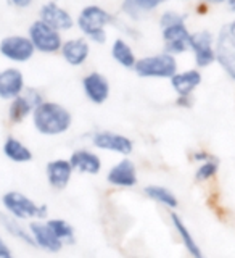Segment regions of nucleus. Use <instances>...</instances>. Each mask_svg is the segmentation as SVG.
I'll use <instances>...</instances> for the list:
<instances>
[{
  "mask_svg": "<svg viewBox=\"0 0 235 258\" xmlns=\"http://www.w3.org/2000/svg\"><path fill=\"white\" fill-rule=\"evenodd\" d=\"M227 5H229V8L232 12H235V0H227Z\"/></svg>",
  "mask_w": 235,
  "mask_h": 258,
  "instance_id": "f704fd0d",
  "label": "nucleus"
},
{
  "mask_svg": "<svg viewBox=\"0 0 235 258\" xmlns=\"http://www.w3.org/2000/svg\"><path fill=\"white\" fill-rule=\"evenodd\" d=\"M184 21H185V16L176 13V12H166V13L161 15V18H160V24L163 29L168 26H174V24L184 23Z\"/></svg>",
  "mask_w": 235,
  "mask_h": 258,
  "instance_id": "c85d7f7f",
  "label": "nucleus"
},
{
  "mask_svg": "<svg viewBox=\"0 0 235 258\" xmlns=\"http://www.w3.org/2000/svg\"><path fill=\"white\" fill-rule=\"evenodd\" d=\"M83 91L89 102L94 105H102L108 100L110 97V83L102 73L92 71L83 78Z\"/></svg>",
  "mask_w": 235,
  "mask_h": 258,
  "instance_id": "4468645a",
  "label": "nucleus"
},
{
  "mask_svg": "<svg viewBox=\"0 0 235 258\" xmlns=\"http://www.w3.org/2000/svg\"><path fill=\"white\" fill-rule=\"evenodd\" d=\"M176 105L181 108H190L193 105V97H177Z\"/></svg>",
  "mask_w": 235,
  "mask_h": 258,
  "instance_id": "2f4dec72",
  "label": "nucleus"
},
{
  "mask_svg": "<svg viewBox=\"0 0 235 258\" xmlns=\"http://www.w3.org/2000/svg\"><path fill=\"white\" fill-rule=\"evenodd\" d=\"M91 144L95 150L115 153L119 157H129L134 152V141L131 137L108 129L95 131L91 136Z\"/></svg>",
  "mask_w": 235,
  "mask_h": 258,
  "instance_id": "39448f33",
  "label": "nucleus"
},
{
  "mask_svg": "<svg viewBox=\"0 0 235 258\" xmlns=\"http://www.w3.org/2000/svg\"><path fill=\"white\" fill-rule=\"evenodd\" d=\"M40 21L56 31H66L72 28L71 15L55 2H48L40 8Z\"/></svg>",
  "mask_w": 235,
  "mask_h": 258,
  "instance_id": "6ab92c4d",
  "label": "nucleus"
},
{
  "mask_svg": "<svg viewBox=\"0 0 235 258\" xmlns=\"http://www.w3.org/2000/svg\"><path fill=\"white\" fill-rule=\"evenodd\" d=\"M10 258H13V256H10Z\"/></svg>",
  "mask_w": 235,
  "mask_h": 258,
  "instance_id": "e433bc0d",
  "label": "nucleus"
},
{
  "mask_svg": "<svg viewBox=\"0 0 235 258\" xmlns=\"http://www.w3.org/2000/svg\"><path fill=\"white\" fill-rule=\"evenodd\" d=\"M137 76L147 79H171L177 73V60L169 53H156L139 58L134 67Z\"/></svg>",
  "mask_w": 235,
  "mask_h": 258,
  "instance_id": "7ed1b4c3",
  "label": "nucleus"
},
{
  "mask_svg": "<svg viewBox=\"0 0 235 258\" xmlns=\"http://www.w3.org/2000/svg\"><path fill=\"white\" fill-rule=\"evenodd\" d=\"M0 224H2V228L10 234L12 237L20 240L21 244L34 247V242H32V236L29 232V228L28 226H24L23 221L15 220V218L8 216L7 213H0Z\"/></svg>",
  "mask_w": 235,
  "mask_h": 258,
  "instance_id": "b1692460",
  "label": "nucleus"
},
{
  "mask_svg": "<svg viewBox=\"0 0 235 258\" xmlns=\"http://www.w3.org/2000/svg\"><path fill=\"white\" fill-rule=\"evenodd\" d=\"M29 40L37 52L42 53H55L61 50L63 40L60 31L50 28L44 21H34L29 28Z\"/></svg>",
  "mask_w": 235,
  "mask_h": 258,
  "instance_id": "423d86ee",
  "label": "nucleus"
},
{
  "mask_svg": "<svg viewBox=\"0 0 235 258\" xmlns=\"http://www.w3.org/2000/svg\"><path fill=\"white\" fill-rule=\"evenodd\" d=\"M190 50L193 52V58L198 68H208L216 61V44L211 32L200 31L192 34Z\"/></svg>",
  "mask_w": 235,
  "mask_h": 258,
  "instance_id": "9d476101",
  "label": "nucleus"
},
{
  "mask_svg": "<svg viewBox=\"0 0 235 258\" xmlns=\"http://www.w3.org/2000/svg\"><path fill=\"white\" fill-rule=\"evenodd\" d=\"M201 73L198 70H187V71H177L176 75L169 79L171 87L177 97H192L195 89L201 84Z\"/></svg>",
  "mask_w": 235,
  "mask_h": 258,
  "instance_id": "412c9836",
  "label": "nucleus"
},
{
  "mask_svg": "<svg viewBox=\"0 0 235 258\" xmlns=\"http://www.w3.org/2000/svg\"><path fill=\"white\" fill-rule=\"evenodd\" d=\"M2 207L8 216L18 221H45L48 218V207L45 204H36L31 197L20 190H8L2 196Z\"/></svg>",
  "mask_w": 235,
  "mask_h": 258,
  "instance_id": "f03ea898",
  "label": "nucleus"
},
{
  "mask_svg": "<svg viewBox=\"0 0 235 258\" xmlns=\"http://www.w3.org/2000/svg\"><path fill=\"white\" fill-rule=\"evenodd\" d=\"M45 99L36 89H26L20 97H16L8 105V119L12 124H21L23 121L31 118L32 111L39 103H42Z\"/></svg>",
  "mask_w": 235,
  "mask_h": 258,
  "instance_id": "0eeeda50",
  "label": "nucleus"
},
{
  "mask_svg": "<svg viewBox=\"0 0 235 258\" xmlns=\"http://www.w3.org/2000/svg\"><path fill=\"white\" fill-rule=\"evenodd\" d=\"M34 53H36V48L29 40V37L8 36L2 39V42H0V55L15 63L28 61L34 56Z\"/></svg>",
  "mask_w": 235,
  "mask_h": 258,
  "instance_id": "1a4fd4ad",
  "label": "nucleus"
},
{
  "mask_svg": "<svg viewBox=\"0 0 235 258\" xmlns=\"http://www.w3.org/2000/svg\"><path fill=\"white\" fill-rule=\"evenodd\" d=\"M165 0H124L123 10L134 20H140L142 16L148 15L150 12L160 7Z\"/></svg>",
  "mask_w": 235,
  "mask_h": 258,
  "instance_id": "bb28decb",
  "label": "nucleus"
},
{
  "mask_svg": "<svg viewBox=\"0 0 235 258\" xmlns=\"http://www.w3.org/2000/svg\"><path fill=\"white\" fill-rule=\"evenodd\" d=\"M48 229L53 232V236L58 239L63 245H71L76 242V232L74 228L71 226V223H68L63 218H47L45 220Z\"/></svg>",
  "mask_w": 235,
  "mask_h": 258,
  "instance_id": "393cba45",
  "label": "nucleus"
},
{
  "mask_svg": "<svg viewBox=\"0 0 235 258\" xmlns=\"http://www.w3.org/2000/svg\"><path fill=\"white\" fill-rule=\"evenodd\" d=\"M169 223H171L173 229L176 231L182 247L185 248V252L189 253L190 258H206L205 252L198 245V242L195 240V236L190 232V229L187 228V224L184 223L181 215H177L176 212H171V215H169Z\"/></svg>",
  "mask_w": 235,
  "mask_h": 258,
  "instance_id": "a211bd4d",
  "label": "nucleus"
},
{
  "mask_svg": "<svg viewBox=\"0 0 235 258\" xmlns=\"http://www.w3.org/2000/svg\"><path fill=\"white\" fill-rule=\"evenodd\" d=\"M29 232L32 236V242H34V247L44 250L48 253H58L61 252V248L64 247L61 242L53 236V232L48 229V226L45 221L34 220L28 223Z\"/></svg>",
  "mask_w": 235,
  "mask_h": 258,
  "instance_id": "2eb2a0df",
  "label": "nucleus"
},
{
  "mask_svg": "<svg viewBox=\"0 0 235 258\" xmlns=\"http://www.w3.org/2000/svg\"><path fill=\"white\" fill-rule=\"evenodd\" d=\"M163 40H165V50L169 55H181L184 52L190 50V40L192 34L185 28L184 23L168 26L163 29Z\"/></svg>",
  "mask_w": 235,
  "mask_h": 258,
  "instance_id": "ddd939ff",
  "label": "nucleus"
},
{
  "mask_svg": "<svg viewBox=\"0 0 235 258\" xmlns=\"http://www.w3.org/2000/svg\"><path fill=\"white\" fill-rule=\"evenodd\" d=\"M26 91L24 75L18 68H5L0 71V99L12 102Z\"/></svg>",
  "mask_w": 235,
  "mask_h": 258,
  "instance_id": "f3484780",
  "label": "nucleus"
},
{
  "mask_svg": "<svg viewBox=\"0 0 235 258\" xmlns=\"http://www.w3.org/2000/svg\"><path fill=\"white\" fill-rule=\"evenodd\" d=\"M143 194L145 197H147L148 200L155 202V204L165 207L168 210H176L177 207H179V199H177L176 194L166 187V185H161V184H148L143 187Z\"/></svg>",
  "mask_w": 235,
  "mask_h": 258,
  "instance_id": "5701e85b",
  "label": "nucleus"
},
{
  "mask_svg": "<svg viewBox=\"0 0 235 258\" xmlns=\"http://www.w3.org/2000/svg\"><path fill=\"white\" fill-rule=\"evenodd\" d=\"M72 169L68 158H53L45 165V179L53 190H63L72 179Z\"/></svg>",
  "mask_w": 235,
  "mask_h": 258,
  "instance_id": "f8f14e48",
  "label": "nucleus"
},
{
  "mask_svg": "<svg viewBox=\"0 0 235 258\" xmlns=\"http://www.w3.org/2000/svg\"><path fill=\"white\" fill-rule=\"evenodd\" d=\"M219 166H221L219 160L213 155L209 160L203 161V163H198L193 177H195L197 182H209L217 176V173H219Z\"/></svg>",
  "mask_w": 235,
  "mask_h": 258,
  "instance_id": "cd10ccee",
  "label": "nucleus"
},
{
  "mask_svg": "<svg viewBox=\"0 0 235 258\" xmlns=\"http://www.w3.org/2000/svg\"><path fill=\"white\" fill-rule=\"evenodd\" d=\"M10 2L18 8H26L32 4V0H10Z\"/></svg>",
  "mask_w": 235,
  "mask_h": 258,
  "instance_id": "473e14b6",
  "label": "nucleus"
},
{
  "mask_svg": "<svg viewBox=\"0 0 235 258\" xmlns=\"http://www.w3.org/2000/svg\"><path fill=\"white\" fill-rule=\"evenodd\" d=\"M216 61L232 81H235V40L227 29L221 31L216 42Z\"/></svg>",
  "mask_w": 235,
  "mask_h": 258,
  "instance_id": "dca6fc26",
  "label": "nucleus"
},
{
  "mask_svg": "<svg viewBox=\"0 0 235 258\" xmlns=\"http://www.w3.org/2000/svg\"><path fill=\"white\" fill-rule=\"evenodd\" d=\"M32 126L37 134L45 137H58L66 134L72 126V115L64 105L52 100H44L31 115Z\"/></svg>",
  "mask_w": 235,
  "mask_h": 258,
  "instance_id": "f257e3e1",
  "label": "nucleus"
},
{
  "mask_svg": "<svg viewBox=\"0 0 235 258\" xmlns=\"http://www.w3.org/2000/svg\"><path fill=\"white\" fill-rule=\"evenodd\" d=\"M61 56L71 67H81L84 64L91 55V47L86 39H69L61 45Z\"/></svg>",
  "mask_w": 235,
  "mask_h": 258,
  "instance_id": "aec40b11",
  "label": "nucleus"
},
{
  "mask_svg": "<svg viewBox=\"0 0 235 258\" xmlns=\"http://www.w3.org/2000/svg\"><path fill=\"white\" fill-rule=\"evenodd\" d=\"M68 160L72 169H74V173L97 176V174H100L103 169V161L94 149L79 147L76 150H72Z\"/></svg>",
  "mask_w": 235,
  "mask_h": 258,
  "instance_id": "9b49d317",
  "label": "nucleus"
},
{
  "mask_svg": "<svg viewBox=\"0 0 235 258\" xmlns=\"http://www.w3.org/2000/svg\"><path fill=\"white\" fill-rule=\"evenodd\" d=\"M227 31H229V34L232 36V39L235 40V21H233V23L230 24V26H229V29H227Z\"/></svg>",
  "mask_w": 235,
  "mask_h": 258,
  "instance_id": "72a5a7b5",
  "label": "nucleus"
},
{
  "mask_svg": "<svg viewBox=\"0 0 235 258\" xmlns=\"http://www.w3.org/2000/svg\"><path fill=\"white\" fill-rule=\"evenodd\" d=\"M208 4H221V2H227V0H206Z\"/></svg>",
  "mask_w": 235,
  "mask_h": 258,
  "instance_id": "c9c22d12",
  "label": "nucleus"
},
{
  "mask_svg": "<svg viewBox=\"0 0 235 258\" xmlns=\"http://www.w3.org/2000/svg\"><path fill=\"white\" fill-rule=\"evenodd\" d=\"M113 21V16L97 5H89L77 16V26L92 42L103 44L107 40L105 26Z\"/></svg>",
  "mask_w": 235,
  "mask_h": 258,
  "instance_id": "20e7f679",
  "label": "nucleus"
},
{
  "mask_svg": "<svg viewBox=\"0 0 235 258\" xmlns=\"http://www.w3.org/2000/svg\"><path fill=\"white\" fill-rule=\"evenodd\" d=\"M107 182L116 189H132L139 184V171L134 161L123 157L107 171Z\"/></svg>",
  "mask_w": 235,
  "mask_h": 258,
  "instance_id": "6e6552de",
  "label": "nucleus"
},
{
  "mask_svg": "<svg viewBox=\"0 0 235 258\" xmlns=\"http://www.w3.org/2000/svg\"><path fill=\"white\" fill-rule=\"evenodd\" d=\"M10 256H13L12 248L7 244V240L0 236V258H10Z\"/></svg>",
  "mask_w": 235,
  "mask_h": 258,
  "instance_id": "7c9ffc66",
  "label": "nucleus"
},
{
  "mask_svg": "<svg viewBox=\"0 0 235 258\" xmlns=\"http://www.w3.org/2000/svg\"><path fill=\"white\" fill-rule=\"evenodd\" d=\"M2 152L7 160H10L12 163H16V165L29 163V161H32V158H34V153L29 149V145H26L21 139H18V137H15V136H8L4 141Z\"/></svg>",
  "mask_w": 235,
  "mask_h": 258,
  "instance_id": "4be33fe9",
  "label": "nucleus"
},
{
  "mask_svg": "<svg viewBox=\"0 0 235 258\" xmlns=\"http://www.w3.org/2000/svg\"><path fill=\"white\" fill-rule=\"evenodd\" d=\"M190 157H192L193 161H197V163H203V161L209 160L213 155H211V153H208L206 150H195Z\"/></svg>",
  "mask_w": 235,
  "mask_h": 258,
  "instance_id": "c756f323",
  "label": "nucleus"
},
{
  "mask_svg": "<svg viewBox=\"0 0 235 258\" xmlns=\"http://www.w3.org/2000/svg\"><path fill=\"white\" fill-rule=\"evenodd\" d=\"M111 56L118 64H121L126 70H134L137 58L135 53L132 50V47L129 45L126 40L123 39H116L111 45Z\"/></svg>",
  "mask_w": 235,
  "mask_h": 258,
  "instance_id": "a878e982",
  "label": "nucleus"
}]
</instances>
